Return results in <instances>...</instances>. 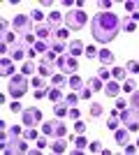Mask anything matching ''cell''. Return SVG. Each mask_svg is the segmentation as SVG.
<instances>
[{
    "mask_svg": "<svg viewBox=\"0 0 139 155\" xmlns=\"http://www.w3.org/2000/svg\"><path fill=\"white\" fill-rule=\"evenodd\" d=\"M67 84H70V88H72V91L77 93V91H81V88H84V79H81V77H77V74H72V77L67 79Z\"/></svg>",
    "mask_w": 139,
    "mask_h": 155,
    "instance_id": "obj_20",
    "label": "cell"
},
{
    "mask_svg": "<svg viewBox=\"0 0 139 155\" xmlns=\"http://www.w3.org/2000/svg\"><path fill=\"white\" fill-rule=\"evenodd\" d=\"M9 109H12L14 114H21V111H23V107H21V102H19V100H14V102L9 104Z\"/></svg>",
    "mask_w": 139,
    "mask_h": 155,
    "instance_id": "obj_44",
    "label": "cell"
},
{
    "mask_svg": "<svg viewBox=\"0 0 139 155\" xmlns=\"http://www.w3.org/2000/svg\"><path fill=\"white\" fill-rule=\"evenodd\" d=\"M98 5H100V7H102V9H104V12H109V7H111V5H114V2H111V0H100Z\"/></svg>",
    "mask_w": 139,
    "mask_h": 155,
    "instance_id": "obj_52",
    "label": "cell"
},
{
    "mask_svg": "<svg viewBox=\"0 0 139 155\" xmlns=\"http://www.w3.org/2000/svg\"><path fill=\"white\" fill-rule=\"evenodd\" d=\"M114 132H116V134H114V141L118 143V146H125V143L130 141V130L127 127H116Z\"/></svg>",
    "mask_w": 139,
    "mask_h": 155,
    "instance_id": "obj_10",
    "label": "cell"
},
{
    "mask_svg": "<svg viewBox=\"0 0 139 155\" xmlns=\"http://www.w3.org/2000/svg\"><path fill=\"white\" fill-rule=\"evenodd\" d=\"M79 100H81V97L77 95V93H70V95H65V104H67V107H77V104H79Z\"/></svg>",
    "mask_w": 139,
    "mask_h": 155,
    "instance_id": "obj_28",
    "label": "cell"
},
{
    "mask_svg": "<svg viewBox=\"0 0 139 155\" xmlns=\"http://www.w3.org/2000/svg\"><path fill=\"white\" fill-rule=\"evenodd\" d=\"M0 32H2V35H7V32H9V21H7V19L0 21Z\"/></svg>",
    "mask_w": 139,
    "mask_h": 155,
    "instance_id": "obj_48",
    "label": "cell"
},
{
    "mask_svg": "<svg viewBox=\"0 0 139 155\" xmlns=\"http://www.w3.org/2000/svg\"><path fill=\"white\" fill-rule=\"evenodd\" d=\"M125 74H127V70H123V67H114V70H111L114 79H125Z\"/></svg>",
    "mask_w": 139,
    "mask_h": 155,
    "instance_id": "obj_36",
    "label": "cell"
},
{
    "mask_svg": "<svg viewBox=\"0 0 139 155\" xmlns=\"http://www.w3.org/2000/svg\"><path fill=\"white\" fill-rule=\"evenodd\" d=\"M98 60L102 65H107V67H109V65H114V53L109 51V49H100L98 51Z\"/></svg>",
    "mask_w": 139,
    "mask_h": 155,
    "instance_id": "obj_14",
    "label": "cell"
},
{
    "mask_svg": "<svg viewBox=\"0 0 139 155\" xmlns=\"http://www.w3.org/2000/svg\"><path fill=\"white\" fill-rule=\"evenodd\" d=\"M26 56H28V58H35V56H37L35 46H26Z\"/></svg>",
    "mask_w": 139,
    "mask_h": 155,
    "instance_id": "obj_58",
    "label": "cell"
},
{
    "mask_svg": "<svg viewBox=\"0 0 139 155\" xmlns=\"http://www.w3.org/2000/svg\"><path fill=\"white\" fill-rule=\"evenodd\" d=\"M51 150L53 153H65V141H63V139H56V141L51 143Z\"/></svg>",
    "mask_w": 139,
    "mask_h": 155,
    "instance_id": "obj_29",
    "label": "cell"
},
{
    "mask_svg": "<svg viewBox=\"0 0 139 155\" xmlns=\"http://www.w3.org/2000/svg\"><path fill=\"white\" fill-rule=\"evenodd\" d=\"M125 100H123V97H118V100H116V109H118V111H123V109H125Z\"/></svg>",
    "mask_w": 139,
    "mask_h": 155,
    "instance_id": "obj_57",
    "label": "cell"
},
{
    "mask_svg": "<svg viewBox=\"0 0 139 155\" xmlns=\"http://www.w3.org/2000/svg\"><path fill=\"white\" fill-rule=\"evenodd\" d=\"M123 88H125L127 93H132V91H134V81H132V79H127L125 84H123Z\"/></svg>",
    "mask_w": 139,
    "mask_h": 155,
    "instance_id": "obj_55",
    "label": "cell"
},
{
    "mask_svg": "<svg viewBox=\"0 0 139 155\" xmlns=\"http://www.w3.org/2000/svg\"><path fill=\"white\" fill-rule=\"evenodd\" d=\"M67 35H70L67 28H56V42H67Z\"/></svg>",
    "mask_w": 139,
    "mask_h": 155,
    "instance_id": "obj_26",
    "label": "cell"
},
{
    "mask_svg": "<svg viewBox=\"0 0 139 155\" xmlns=\"http://www.w3.org/2000/svg\"><path fill=\"white\" fill-rule=\"evenodd\" d=\"M51 84L60 88V86L65 84V74H53V77H51Z\"/></svg>",
    "mask_w": 139,
    "mask_h": 155,
    "instance_id": "obj_37",
    "label": "cell"
},
{
    "mask_svg": "<svg viewBox=\"0 0 139 155\" xmlns=\"http://www.w3.org/2000/svg\"><path fill=\"white\" fill-rule=\"evenodd\" d=\"M123 150H125L127 155H132L134 150H137V143H134V146H132V143H125V146H123Z\"/></svg>",
    "mask_w": 139,
    "mask_h": 155,
    "instance_id": "obj_56",
    "label": "cell"
},
{
    "mask_svg": "<svg viewBox=\"0 0 139 155\" xmlns=\"http://www.w3.org/2000/svg\"><path fill=\"white\" fill-rule=\"evenodd\" d=\"M33 72H37V65H35V63H30V60H28V63H23V67H21V74L30 77Z\"/></svg>",
    "mask_w": 139,
    "mask_h": 155,
    "instance_id": "obj_24",
    "label": "cell"
},
{
    "mask_svg": "<svg viewBox=\"0 0 139 155\" xmlns=\"http://www.w3.org/2000/svg\"><path fill=\"white\" fill-rule=\"evenodd\" d=\"M46 97H49V100H51L53 104H58L60 100H65V97H63V93H60V88H58V86H51V88H49V93H46Z\"/></svg>",
    "mask_w": 139,
    "mask_h": 155,
    "instance_id": "obj_17",
    "label": "cell"
},
{
    "mask_svg": "<svg viewBox=\"0 0 139 155\" xmlns=\"http://www.w3.org/2000/svg\"><path fill=\"white\" fill-rule=\"evenodd\" d=\"M42 134L53 137V139H65L67 127H65V123H63V118H56V120H46V123L42 125Z\"/></svg>",
    "mask_w": 139,
    "mask_h": 155,
    "instance_id": "obj_3",
    "label": "cell"
},
{
    "mask_svg": "<svg viewBox=\"0 0 139 155\" xmlns=\"http://www.w3.org/2000/svg\"><path fill=\"white\" fill-rule=\"evenodd\" d=\"M72 143H74V148H77V150H84V148H88L86 134H77V137H72Z\"/></svg>",
    "mask_w": 139,
    "mask_h": 155,
    "instance_id": "obj_21",
    "label": "cell"
},
{
    "mask_svg": "<svg viewBox=\"0 0 139 155\" xmlns=\"http://www.w3.org/2000/svg\"><path fill=\"white\" fill-rule=\"evenodd\" d=\"M56 58H58L56 51H46L44 53V63H49V65H56Z\"/></svg>",
    "mask_w": 139,
    "mask_h": 155,
    "instance_id": "obj_35",
    "label": "cell"
},
{
    "mask_svg": "<svg viewBox=\"0 0 139 155\" xmlns=\"http://www.w3.org/2000/svg\"><path fill=\"white\" fill-rule=\"evenodd\" d=\"M7 49H9V44H5V42H2V44H0V53H2V56H7Z\"/></svg>",
    "mask_w": 139,
    "mask_h": 155,
    "instance_id": "obj_60",
    "label": "cell"
},
{
    "mask_svg": "<svg viewBox=\"0 0 139 155\" xmlns=\"http://www.w3.org/2000/svg\"><path fill=\"white\" fill-rule=\"evenodd\" d=\"M88 148H91L93 153H102V143H100V141H93V143H88Z\"/></svg>",
    "mask_w": 139,
    "mask_h": 155,
    "instance_id": "obj_47",
    "label": "cell"
},
{
    "mask_svg": "<svg viewBox=\"0 0 139 155\" xmlns=\"http://www.w3.org/2000/svg\"><path fill=\"white\" fill-rule=\"evenodd\" d=\"M91 95H93V91L88 88V86H84V88H81V95H79V97H84V100H91Z\"/></svg>",
    "mask_w": 139,
    "mask_h": 155,
    "instance_id": "obj_49",
    "label": "cell"
},
{
    "mask_svg": "<svg viewBox=\"0 0 139 155\" xmlns=\"http://www.w3.org/2000/svg\"><path fill=\"white\" fill-rule=\"evenodd\" d=\"M23 137H26L28 141H37V139H40V134H37V132H35L33 127H26V132H23Z\"/></svg>",
    "mask_w": 139,
    "mask_h": 155,
    "instance_id": "obj_30",
    "label": "cell"
},
{
    "mask_svg": "<svg viewBox=\"0 0 139 155\" xmlns=\"http://www.w3.org/2000/svg\"><path fill=\"white\" fill-rule=\"evenodd\" d=\"M125 9H127L130 14H134V12L139 9V5H137V2H132V0H127V2H125Z\"/></svg>",
    "mask_w": 139,
    "mask_h": 155,
    "instance_id": "obj_43",
    "label": "cell"
},
{
    "mask_svg": "<svg viewBox=\"0 0 139 155\" xmlns=\"http://www.w3.org/2000/svg\"><path fill=\"white\" fill-rule=\"evenodd\" d=\"M88 88H91L93 93H95V91H102V79H100V77L88 79Z\"/></svg>",
    "mask_w": 139,
    "mask_h": 155,
    "instance_id": "obj_25",
    "label": "cell"
},
{
    "mask_svg": "<svg viewBox=\"0 0 139 155\" xmlns=\"http://www.w3.org/2000/svg\"><path fill=\"white\" fill-rule=\"evenodd\" d=\"M56 23H51V21H44V23H37L35 26V37L42 39V42H53L56 39Z\"/></svg>",
    "mask_w": 139,
    "mask_h": 155,
    "instance_id": "obj_6",
    "label": "cell"
},
{
    "mask_svg": "<svg viewBox=\"0 0 139 155\" xmlns=\"http://www.w3.org/2000/svg\"><path fill=\"white\" fill-rule=\"evenodd\" d=\"M65 58L67 56H58V58H56V67H58V70H65Z\"/></svg>",
    "mask_w": 139,
    "mask_h": 155,
    "instance_id": "obj_50",
    "label": "cell"
},
{
    "mask_svg": "<svg viewBox=\"0 0 139 155\" xmlns=\"http://www.w3.org/2000/svg\"><path fill=\"white\" fill-rule=\"evenodd\" d=\"M118 118H121V123L125 125L130 132H137L139 130V109H134V107L132 109H123Z\"/></svg>",
    "mask_w": 139,
    "mask_h": 155,
    "instance_id": "obj_7",
    "label": "cell"
},
{
    "mask_svg": "<svg viewBox=\"0 0 139 155\" xmlns=\"http://www.w3.org/2000/svg\"><path fill=\"white\" fill-rule=\"evenodd\" d=\"M67 51H70V56H81V53L86 51V46H84V42H79V39H74V42H70L67 44Z\"/></svg>",
    "mask_w": 139,
    "mask_h": 155,
    "instance_id": "obj_13",
    "label": "cell"
},
{
    "mask_svg": "<svg viewBox=\"0 0 139 155\" xmlns=\"http://www.w3.org/2000/svg\"><path fill=\"white\" fill-rule=\"evenodd\" d=\"M7 91H9V97H23L28 93V77L26 74H14L9 77V84H7Z\"/></svg>",
    "mask_w": 139,
    "mask_h": 155,
    "instance_id": "obj_2",
    "label": "cell"
},
{
    "mask_svg": "<svg viewBox=\"0 0 139 155\" xmlns=\"http://www.w3.org/2000/svg\"><path fill=\"white\" fill-rule=\"evenodd\" d=\"M9 134H21V125H12V127H9Z\"/></svg>",
    "mask_w": 139,
    "mask_h": 155,
    "instance_id": "obj_59",
    "label": "cell"
},
{
    "mask_svg": "<svg viewBox=\"0 0 139 155\" xmlns=\"http://www.w3.org/2000/svg\"><path fill=\"white\" fill-rule=\"evenodd\" d=\"M46 93H49V88H35V97H37V100H44Z\"/></svg>",
    "mask_w": 139,
    "mask_h": 155,
    "instance_id": "obj_45",
    "label": "cell"
},
{
    "mask_svg": "<svg viewBox=\"0 0 139 155\" xmlns=\"http://www.w3.org/2000/svg\"><path fill=\"white\" fill-rule=\"evenodd\" d=\"M0 74H2L5 79L14 77V65H12V60L7 58V56H2V58H0Z\"/></svg>",
    "mask_w": 139,
    "mask_h": 155,
    "instance_id": "obj_11",
    "label": "cell"
},
{
    "mask_svg": "<svg viewBox=\"0 0 139 155\" xmlns=\"http://www.w3.org/2000/svg\"><path fill=\"white\" fill-rule=\"evenodd\" d=\"M30 19L37 21V23H44V12H42V9H33V12H30Z\"/></svg>",
    "mask_w": 139,
    "mask_h": 155,
    "instance_id": "obj_31",
    "label": "cell"
},
{
    "mask_svg": "<svg viewBox=\"0 0 139 155\" xmlns=\"http://www.w3.org/2000/svg\"><path fill=\"white\" fill-rule=\"evenodd\" d=\"M74 132H77V134H86V123H84V120H74Z\"/></svg>",
    "mask_w": 139,
    "mask_h": 155,
    "instance_id": "obj_32",
    "label": "cell"
},
{
    "mask_svg": "<svg viewBox=\"0 0 139 155\" xmlns=\"http://www.w3.org/2000/svg\"><path fill=\"white\" fill-rule=\"evenodd\" d=\"M79 109H77V107H70V118H74V120H79Z\"/></svg>",
    "mask_w": 139,
    "mask_h": 155,
    "instance_id": "obj_53",
    "label": "cell"
},
{
    "mask_svg": "<svg viewBox=\"0 0 139 155\" xmlns=\"http://www.w3.org/2000/svg\"><path fill=\"white\" fill-rule=\"evenodd\" d=\"M118 123H121V118H118V116H109V120H107V127H109V130H116V127H118Z\"/></svg>",
    "mask_w": 139,
    "mask_h": 155,
    "instance_id": "obj_38",
    "label": "cell"
},
{
    "mask_svg": "<svg viewBox=\"0 0 139 155\" xmlns=\"http://www.w3.org/2000/svg\"><path fill=\"white\" fill-rule=\"evenodd\" d=\"M130 104H132L134 109H139V91H132V93H130Z\"/></svg>",
    "mask_w": 139,
    "mask_h": 155,
    "instance_id": "obj_39",
    "label": "cell"
},
{
    "mask_svg": "<svg viewBox=\"0 0 139 155\" xmlns=\"http://www.w3.org/2000/svg\"><path fill=\"white\" fill-rule=\"evenodd\" d=\"M121 30H125V32H134V30H137V23L132 21V16L121 19Z\"/></svg>",
    "mask_w": 139,
    "mask_h": 155,
    "instance_id": "obj_18",
    "label": "cell"
},
{
    "mask_svg": "<svg viewBox=\"0 0 139 155\" xmlns=\"http://www.w3.org/2000/svg\"><path fill=\"white\" fill-rule=\"evenodd\" d=\"M21 42H23V44H26V46H35V42H37V37H35L33 32H30V35H26V37L21 39Z\"/></svg>",
    "mask_w": 139,
    "mask_h": 155,
    "instance_id": "obj_41",
    "label": "cell"
},
{
    "mask_svg": "<svg viewBox=\"0 0 139 155\" xmlns=\"http://www.w3.org/2000/svg\"><path fill=\"white\" fill-rule=\"evenodd\" d=\"M104 93L109 97H116L121 93V84H118V81H107V84H104Z\"/></svg>",
    "mask_w": 139,
    "mask_h": 155,
    "instance_id": "obj_16",
    "label": "cell"
},
{
    "mask_svg": "<svg viewBox=\"0 0 139 155\" xmlns=\"http://www.w3.org/2000/svg\"><path fill=\"white\" fill-rule=\"evenodd\" d=\"M2 150L5 153H28V139L23 141L21 134H9V139H2Z\"/></svg>",
    "mask_w": 139,
    "mask_h": 155,
    "instance_id": "obj_4",
    "label": "cell"
},
{
    "mask_svg": "<svg viewBox=\"0 0 139 155\" xmlns=\"http://www.w3.org/2000/svg\"><path fill=\"white\" fill-rule=\"evenodd\" d=\"M127 72H132V74H139V63H137V60H130V63H127Z\"/></svg>",
    "mask_w": 139,
    "mask_h": 155,
    "instance_id": "obj_42",
    "label": "cell"
},
{
    "mask_svg": "<svg viewBox=\"0 0 139 155\" xmlns=\"http://www.w3.org/2000/svg\"><path fill=\"white\" fill-rule=\"evenodd\" d=\"M53 114H56L58 118H65V116H70V107L63 104V102H58L56 107H53Z\"/></svg>",
    "mask_w": 139,
    "mask_h": 155,
    "instance_id": "obj_22",
    "label": "cell"
},
{
    "mask_svg": "<svg viewBox=\"0 0 139 155\" xmlns=\"http://www.w3.org/2000/svg\"><path fill=\"white\" fill-rule=\"evenodd\" d=\"M21 123L23 127H35L37 123H42V111L37 107H28V109L21 111Z\"/></svg>",
    "mask_w": 139,
    "mask_h": 155,
    "instance_id": "obj_8",
    "label": "cell"
},
{
    "mask_svg": "<svg viewBox=\"0 0 139 155\" xmlns=\"http://www.w3.org/2000/svg\"><path fill=\"white\" fill-rule=\"evenodd\" d=\"M53 67H56V65L42 63L40 67H37V72H40V77H44V79H51V77H53Z\"/></svg>",
    "mask_w": 139,
    "mask_h": 155,
    "instance_id": "obj_19",
    "label": "cell"
},
{
    "mask_svg": "<svg viewBox=\"0 0 139 155\" xmlns=\"http://www.w3.org/2000/svg\"><path fill=\"white\" fill-rule=\"evenodd\" d=\"M51 51H56L58 56H63V51H65V44H63V42H56V39H53V42H51Z\"/></svg>",
    "mask_w": 139,
    "mask_h": 155,
    "instance_id": "obj_33",
    "label": "cell"
},
{
    "mask_svg": "<svg viewBox=\"0 0 139 155\" xmlns=\"http://www.w3.org/2000/svg\"><path fill=\"white\" fill-rule=\"evenodd\" d=\"M100 79H102V81H107V79H111V72L109 70H100V74H98Z\"/></svg>",
    "mask_w": 139,
    "mask_h": 155,
    "instance_id": "obj_54",
    "label": "cell"
},
{
    "mask_svg": "<svg viewBox=\"0 0 139 155\" xmlns=\"http://www.w3.org/2000/svg\"><path fill=\"white\" fill-rule=\"evenodd\" d=\"M30 84H33V88H51V86H46V79H44V77L30 79Z\"/></svg>",
    "mask_w": 139,
    "mask_h": 155,
    "instance_id": "obj_27",
    "label": "cell"
},
{
    "mask_svg": "<svg viewBox=\"0 0 139 155\" xmlns=\"http://www.w3.org/2000/svg\"><path fill=\"white\" fill-rule=\"evenodd\" d=\"M91 116L93 118H100V116H102V104H95V102L91 104Z\"/></svg>",
    "mask_w": 139,
    "mask_h": 155,
    "instance_id": "obj_34",
    "label": "cell"
},
{
    "mask_svg": "<svg viewBox=\"0 0 139 155\" xmlns=\"http://www.w3.org/2000/svg\"><path fill=\"white\" fill-rule=\"evenodd\" d=\"M77 70H79V60L74 58V56H67V58H65V70H63V72H67V74H77Z\"/></svg>",
    "mask_w": 139,
    "mask_h": 155,
    "instance_id": "obj_15",
    "label": "cell"
},
{
    "mask_svg": "<svg viewBox=\"0 0 139 155\" xmlns=\"http://www.w3.org/2000/svg\"><path fill=\"white\" fill-rule=\"evenodd\" d=\"M49 21H51V23H56V26H58L60 21H63V14H60V12H51V14H49Z\"/></svg>",
    "mask_w": 139,
    "mask_h": 155,
    "instance_id": "obj_40",
    "label": "cell"
},
{
    "mask_svg": "<svg viewBox=\"0 0 139 155\" xmlns=\"http://www.w3.org/2000/svg\"><path fill=\"white\" fill-rule=\"evenodd\" d=\"M88 56V58H98V49L95 46H86V51H84Z\"/></svg>",
    "mask_w": 139,
    "mask_h": 155,
    "instance_id": "obj_46",
    "label": "cell"
},
{
    "mask_svg": "<svg viewBox=\"0 0 139 155\" xmlns=\"http://www.w3.org/2000/svg\"><path fill=\"white\" fill-rule=\"evenodd\" d=\"M35 51H37V53L51 51V42H42V39H37V42H35Z\"/></svg>",
    "mask_w": 139,
    "mask_h": 155,
    "instance_id": "obj_23",
    "label": "cell"
},
{
    "mask_svg": "<svg viewBox=\"0 0 139 155\" xmlns=\"http://www.w3.org/2000/svg\"><path fill=\"white\" fill-rule=\"evenodd\" d=\"M35 143H37V148H46V146H49V141H46V137H40V139H37V141H35Z\"/></svg>",
    "mask_w": 139,
    "mask_h": 155,
    "instance_id": "obj_51",
    "label": "cell"
},
{
    "mask_svg": "<svg viewBox=\"0 0 139 155\" xmlns=\"http://www.w3.org/2000/svg\"><path fill=\"white\" fill-rule=\"evenodd\" d=\"M118 30H121V19L114 12H98L91 19V32L95 42H102V44L114 42Z\"/></svg>",
    "mask_w": 139,
    "mask_h": 155,
    "instance_id": "obj_1",
    "label": "cell"
},
{
    "mask_svg": "<svg viewBox=\"0 0 139 155\" xmlns=\"http://www.w3.org/2000/svg\"><path fill=\"white\" fill-rule=\"evenodd\" d=\"M30 16H26V14H16L12 19V28H14V32H19V35H30V30H33V23H30Z\"/></svg>",
    "mask_w": 139,
    "mask_h": 155,
    "instance_id": "obj_9",
    "label": "cell"
},
{
    "mask_svg": "<svg viewBox=\"0 0 139 155\" xmlns=\"http://www.w3.org/2000/svg\"><path fill=\"white\" fill-rule=\"evenodd\" d=\"M86 21H88V16L84 9H72V12L65 14V28L67 30H81L86 26Z\"/></svg>",
    "mask_w": 139,
    "mask_h": 155,
    "instance_id": "obj_5",
    "label": "cell"
},
{
    "mask_svg": "<svg viewBox=\"0 0 139 155\" xmlns=\"http://www.w3.org/2000/svg\"><path fill=\"white\" fill-rule=\"evenodd\" d=\"M137 148H139V137H137Z\"/></svg>",
    "mask_w": 139,
    "mask_h": 155,
    "instance_id": "obj_61",
    "label": "cell"
},
{
    "mask_svg": "<svg viewBox=\"0 0 139 155\" xmlns=\"http://www.w3.org/2000/svg\"><path fill=\"white\" fill-rule=\"evenodd\" d=\"M23 58H26V44L23 42L12 44V60H23Z\"/></svg>",
    "mask_w": 139,
    "mask_h": 155,
    "instance_id": "obj_12",
    "label": "cell"
}]
</instances>
